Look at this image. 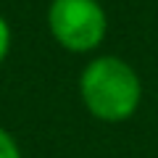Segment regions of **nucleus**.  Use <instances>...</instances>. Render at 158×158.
I'll list each match as a JSON object with an SVG mask.
<instances>
[{
  "label": "nucleus",
  "instance_id": "nucleus-4",
  "mask_svg": "<svg viewBox=\"0 0 158 158\" xmlns=\"http://www.w3.org/2000/svg\"><path fill=\"white\" fill-rule=\"evenodd\" d=\"M11 42H13V34H11V24L0 16V63L6 61V56L11 53Z\"/></svg>",
  "mask_w": 158,
  "mask_h": 158
},
{
  "label": "nucleus",
  "instance_id": "nucleus-2",
  "mask_svg": "<svg viewBox=\"0 0 158 158\" xmlns=\"http://www.w3.org/2000/svg\"><path fill=\"white\" fill-rule=\"evenodd\" d=\"M48 29L69 53H90L106 40L108 19L98 0H53Z\"/></svg>",
  "mask_w": 158,
  "mask_h": 158
},
{
  "label": "nucleus",
  "instance_id": "nucleus-1",
  "mask_svg": "<svg viewBox=\"0 0 158 158\" xmlns=\"http://www.w3.org/2000/svg\"><path fill=\"white\" fill-rule=\"evenodd\" d=\"M79 98L98 121L118 124L137 113L142 103V82L127 61L100 56L92 58L79 77Z\"/></svg>",
  "mask_w": 158,
  "mask_h": 158
},
{
  "label": "nucleus",
  "instance_id": "nucleus-3",
  "mask_svg": "<svg viewBox=\"0 0 158 158\" xmlns=\"http://www.w3.org/2000/svg\"><path fill=\"white\" fill-rule=\"evenodd\" d=\"M0 158H21V148H19L16 137L3 127H0Z\"/></svg>",
  "mask_w": 158,
  "mask_h": 158
}]
</instances>
